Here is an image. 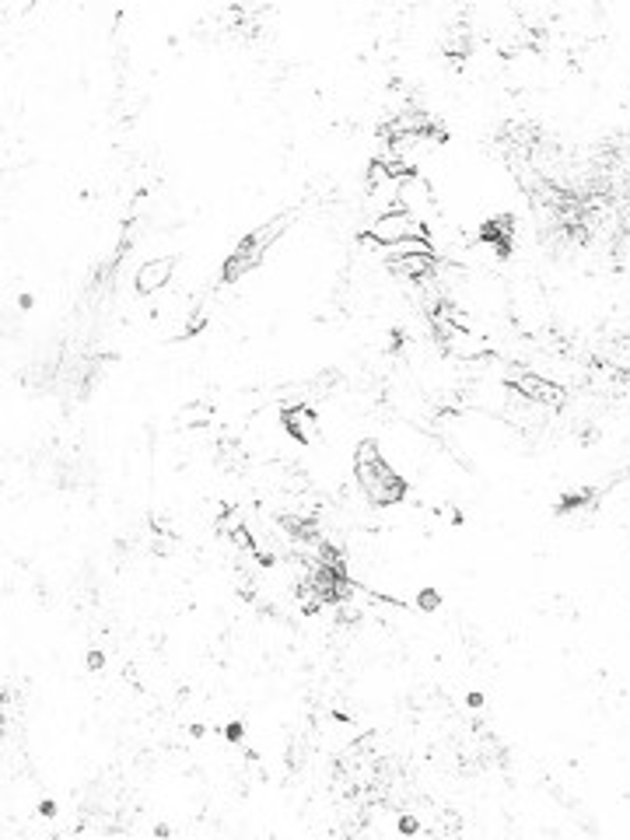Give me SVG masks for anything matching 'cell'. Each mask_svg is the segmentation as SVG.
<instances>
[{"instance_id": "ba28073f", "label": "cell", "mask_w": 630, "mask_h": 840, "mask_svg": "<svg viewBox=\"0 0 630 840\" xmlns=\"http://www.w3.org/2000/svg\"><path fill=\"white\" fill-rule=\"evenodd\" d=\"M315 413L308 410V406H291V410H284V428L295 435V441H301V445H308L312 438H315Z\"/></svg>"}, {"instance_id": "6da1fadb", "label": "cell", "mask_w": 630, "mask_h": 840, "mask_svg": "<svg viewBox=\"0 0 630 840\" xmlns=\"http://www.w3.org/2000/svg\"><path fill=\"white\" fill-rule=\"evenodd\" d=\"M406 238H427V225L420 221L417 214H410L406 207H392V210H382L368 232H364V242L368 245H382V249H392Z\"/></svg>"}, {"instance_id": "8fae6325", "label": "cell", "mask_w": 630, "mask_h": 840, "mask_svg": "<svg viewBox=\"0 0 630 840\" xmlns=\"http://www.w3.org/2000/svg\"><path fill=\"white\" fill-rule=\"evenodd\" d=\"M438 603H442L438 592H424V595H420V606L424 609H438Z\"/></svg>"}, {"instance_id": "52a82bcc", "label": "cell", "mask_w": 630, "mask_h": 840, "mask_svg": "<svg viewBox=\"0 0 630 840\" xmlns=\"http://www.w3.org/2000/svg\"><path fill=\"white\" fill-rule=\"evenodd\" d=\"M291 221H295V210H284V214H277V217H270V221H267L263 228H256L252 235H245V238H242V245H249L252 253H260V256H263V253L270 249L273 242H277L280 235L291 228Z\"/></svg>"}, {"instance_id": "5b68a950", "label": "cell", "mask_w": 630, "mask_h": 840, "mask_svg": "<svg viewBox=\"0 0 630 840\" xmlns=\"http://www.w3.org/2000/svg\"><path fill=\"white\" fill-rule=\"evenodd\" d=\"M396 277H406V281H431L438 273V256H406V253H389L386 260Z\"/></svg>"}, {"instance_id": "7a4b0ae2", "label": "cell", "mask_w": 630, "mask_h": 840, "mask_svg": "<svg viewBox=\"0 0 630 840\" xmlns=\"http://www.w3.org/2000/svg\"><path fill=\"white\" fill-rule=\"evenodd\" d=\"M354 476L371 504H399L406 497V480L396 476L386 459L375 466H354Z\"/></svg>"}, {"instance_id": "7c38bea8", "label": "cell", "mask_w": 630, "mask_h": 840, "mask_svg": "<svg viewBox=\"0 0 630 840\" xmlns=\"http://www.w3.org/2000/svg\"><path fill=\"white\" fill-rule=\"evenodd\" d=\"M102 662H105V659H102V651H91V655H88V666L91 669H102Z\"/></svg>"}, {"instance_id": "8992f818", "label": "cell", "mask_w": 630, "mask_h": 840, "mask_svg": "<svg viewBox=\"0 0 630 840\" xmlns=\"http://www.w3.org/2000/svg\"><path fill=\"white\" fill-rule=\"evenodd\" d=\"M515 217L511 214H498V217H490L487 225L480 228V238L498 253V256H508L511 245H515Z\"/></svg>"}, {"instance_id": "9c48e42d", "label": "cell", "mask_w": 630, "mask_h": 840, "mask_svg": "<svg viewBox=\"0 0 630 840\" xmlns=\"http://www.w3.org/2000/svg\"><path fill=\"white\" fill-rule=\"evenodd\" d=\"M182 424L189 428V424H207L210 417H214V410H210L207 403H193V406H182Z\"/></svg>"}, {"instance_id": "30bf717a", "label": "cell", "mask_w": 630, "mask_h": 840, "mask_svg": "<svg viewBox=\"0 0 630 840\" xmlns=\"http://www.w3.org/2000/svg\"><path fill=\"white\" fill-rule=\"evenodd\" d=\"M375 463H382L379 445L375 441H361L358 448H354V466H375Z\"/></svg>"}, {"instance_id": "277c9868", "label": "cell", "mask_w": 630, "mask_h": 840, "mask_svg": "<svg viewBox=\"0 0 630 840\" xmlns=\"http://www.w3.org/2000/svg\"><path fill=\"white\" fill-rule=\"evenodd\" d=\"M172 270H176V256H158V260H148L141 270H137V277H133L137 294H154V291H161L169 281H172Z\"/></svg>"}, {"instance_id": "3957f363", "label": "cell", "mask_w": 630, "mask_h": 840, "mask_svg": "<svg viewBox=\"0 0 630 840\" xmlns=\"http://www.w3.org/2000/svg\"><path fill=\"white\" fill-rule=\"evenodd\" d=\"M508 382L525 396V400H533V403H543V406H564V400H568V392L557 385V382H550V378L536 375V372H511Z\"/></svg>"}]
</instances>
